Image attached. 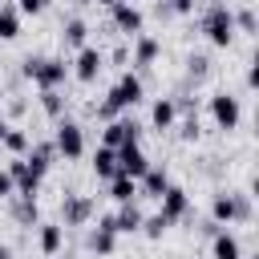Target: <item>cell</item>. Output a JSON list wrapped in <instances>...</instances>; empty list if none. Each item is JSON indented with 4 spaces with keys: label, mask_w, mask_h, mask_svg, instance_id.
<instances>
[{
    "label": "cell",
    "mask_w": 259,
    "mask_h": 259,
    "mask_svg": "<svg viewBox=\"0 0 259 259\" xmlns=\"http://www.w3.org/2000/svg\"><path fill=\"white\" fill-rule=\"evenodd\" d=\"M166 227H170V219H162V214H146L142 219V235H150V239H162Z\"/></svg>",
    "instance_id": "obj_29"
},
{
    "label": "cell",
    "mask_w": 259,
    "mask_h": 259,
    "mask_svg": "<svg viewBox=\"0 0 259 259\" xmlns=\"http://www.w3.org/2000/svg\"><path fill=\"white\" fill-rule=\"evenodd\" d=\"M142 210H138V202H121L117 206V214H109V223H113V231L117 235H134V231H142Z\"/></svg>",
    "instance_id": "obj_17"
},
{
    "label": "cell",
    "mask_w": 259,
    "mask_h": 259,
    "mask_svg": "<svg viewBox=\"0 0 259 259\" xmlns=\"http://www.w3.org/2000/svg\"><path fill=\"white\" fill-rule=\"evenodd\" d=\"M61 227H85L93 219V198L89 194H65L61 198Z\"/></svg>",
    "instance_id": "obj_10"
},
{
    "label": "cell",
    "mask_w": 259,
    "mask_h": 259,
    "mask_svg": "<svg viewBox=\"0 0 259 259\" xmlns=\"http://www.w3.org/2000/svg\"><path fill=\"white\" fill-rule=\"evenodd\" d=\"M0 101H4V85H0Z\"/></svg>",
    "instance_id": "obj_41"
},
{
    "label": "cell",
    "mask_w": 259,
    "mask_h": 259,
    "mask_svg": "<svg viewBox=\"0 0 259 259\" xmlns=\"http://www.w3.org/2000/svg\"><path fill=\"white\" fill-rule=\"evenodd\" d=\"M93 4H105V8H113V4H117V0H93Z\"/></svg>",
    "instance_id": "obj_39"
},
{
    "label": "cell",
    "mask_w": 259,
    "mask_h": 259,
    "mask_svg": "<svg viewBox=\"0 0 259 259\" xmlns=\"http://www.w3.org/2000/svg\"><path fill=\"white\" fill-rule=\"evenodd\" d=\"M210 223L214 227H235V223H251V194H214L210 202Z\"/></svg>",
    "instance_id": "obj_4"
},
{
    "label": "cell",
    "mask_w": 259,
    "mask_h": 259,
    "mask_svg": "<svg viewBox=\"0 0 259 259\" xmlns=\"http://www.w3.org/2000/svg\"><path fill=\"white\" fill-rule=\"evenodd\" d=\"M0 146H4L12 158H24V154H28V146H32V138H28L24 130H12V125H8V134H4V142H0Z\"/></svg>",
    "instance_id": "obj_26"
},
{
    "label": "cell",
    "mask_w": 259,
    "mask_h": 259,
    "mask_svg": "<svg viewBox=\"0 0 259 259\" xmlns=\"http://www.w3.org/2000/svg\"><path fill=\"white\" fill-rule=\"evenodd\" d=\"M24 162H28L36 174H49V166L57 162V146H53V142H36V146H28Z\"/></svg>",
    "instance_id": "obj_20"
},
{
    "label": "cell",
    "mask_w": 259,
    "mask_h": 259,
    "mask_svg": "<svg viewBox=\"0 0 259 259\" xmlns=\"http://www.w3.org/2000/svg\"><path fill=\"white\" fill-rule=\"evenodd\" d=\"M4 134H8V121H4V117H0V142H4Z\"/></svg>",
    "instance_id": "obj_37"
},
{
    "label": "cell",
    "mask_w": 259,
    "mask_h": 259,
    "mask_svg": "<svg viewBox=\"0 0 259 259\" xmlns=\"http://www.w3.org/2000/svg\"><path fill=\"white\" fill-rule=\"evenodd\" d=\"M113 154H117V174H130V178H142V174L154 166V162L142 154L138 142H134V146H121V150H113Z\"/></svg>",
    "instance_id": "obj_12"
},
{
    "label": "cell",
    "mask_w": 259,
    "mask_h": 259,
    "mask_svg": "<svg viewBox=\"0 0 259 259\" xmlns=\"http://www.w3.org/2000/svg\"><path fill=\"white\" fill-rule=\"evenodd\" d=\"M158 202H162V210H158V214H162V219H170V223H178V219H186V214H190V194H186L182 186H174V182L166 186V194H162Z\"/></svg>",
    "instance_id": "obj_13"
},
{
    "label": "cell",
    "mask_w": 259,
    "mask_h": 259,
    "mask_svg": "<svg viewBox=\"0 0 259 259\" xmlns=\"http://www.w3.org/2000/svg\"><path fill=\"white\" fill-rule=\"evenodd\" d=\"M0 259H12V251H8V247H4V243H0Z\"/></svg>",
    "instance_id": "obj_38"
},
{
    "label": "cell",
    "mask_w": 259,
    "mask_h": 259,
    "mask_svg": "<svg viewBox=\"0 0 259 259\" xmlns=\"http://www.w3.org/2000/svg\"><path fill=\"white\" fill-rule=\"evenodd\" d=\"M198 28H202V36H206L214 49H231V40H235V16H231V8H227L223 0H214V4L202 12Z\"/></svg>",
    "instance_id": "obj_2"
},
{
    "label": "cell",
    "mask_w": 259,
    "mask_h": 259,
    "mask_svg": "<svg viewBox=\"0 0 259 259\" xmlns=\"http://www.w3.org/2000/svg\"><path fill=\"white\" fill-rule=\"evenodd\" d=\"M194 4H198V0H166V4H162V12H178V16H190V12H194Z\"/></svg>",
    "instance_id": "obj_33"
},
{
    "label": "cell",
    "mask_w": 259,
    "mask_h": 259,
    "mask_svg": "<svg viewBox=\"0 0 259 259\" xmlns=\"http://www.w3.org/2000/svg\"><path fill=\"white\" fill-rule=\"evenodd\" d=\"M150 121H154V130H170V125L178 121V105H174V97H158L154 109H150Z\"/></svg>",
    "instance_id": "obj_22"
},
{
    "label": "cell",
    "mask_w": 259,
    "mask_h": 259,
    "mask_svg": "<svg viewBox=\"0 0 259 259\" xmlns=\"http://www.w3.org/2000/svg\"><path fill=\"white\" fill-rule=\"evenodd\" d=\"M109 12H113V28H117V32H125V36H138V32H142V24H146V20H142V8H138V4H130V0H117Z\"/></svg>",
    "instance_id": "obj_11"
},
{
    "label": "cell",
    "mask_w": 259,
    "mask_h": 259,
    "mask_svg": "<svg viewBox=\"0 0 259 259\" xmlns=\"http://www.w3.org/2000/svg\"><path fill=\"white\" fill-rule=\"evenodd\" d=\"M166 186H170L166 166H150V170L138 178V198H162V194H166Z\"/></svg>",
    "instance_id": "obj_14"
},
{
    "label": "cell",
    "mask_w": 259,
    "mask_h": 259,
    "mask_svg": "<svg viewBox=\"0 0 259 259\" xmlns=\"http://www.w3.org/2000/svg\"><path fill=\"white\" fill-rule=\"evenodd\" d=\"M49 8V0H16V12L20 16H40Z\"/></svg>",
    "instance_id": "obj_31"
},
{
    "label": "cell",
    "mask_w": 259,
    "mask_h": 259,
    "mask_svg": "<svg viewBox=\"0 0 259 259\" xmlns=\"http://www.w3.org/2000/svg\"><path fill=\"white\" fill-rule=\"evenodd\" d=\"M24 77L36 89H61L69 77V61L65 57H28L24 61Z\"/></svg>",
    "instance_id": "obj_3"
},
{
    "label": "cell",
    "mask_w": 259,
    "mask_h": 259,
    "mask_svg": "<svg viewBox=\"0 0 259 259\" xmlns=\"http://www.w3.org/2000/svg\"><path fill=\"white\" fill-rule=\"evenodd\" d=\"M12 214H16V223H24V227H32V223L40 219V206H36V198H20V202L12 206Z\"/></svg>",
    "instance_id": "obj_28"
},
{
    "label": "cell",
    "mask_w": 259,
    "mask_h": 259,
    "mask_svg": "<svg viewBox=\"0 0 259 259\" xmlns=\"http://www.w3.org/2000/svg\"><path fill=\"white\" fill-rule=\"evenodd\" d=\"M40 109H45L49 117L61 121V113H65V97H61V89H40Z\"/></svg>",
    "instance_id": "obj_27"
},
{
    "label": "cell",
    "mask_w": 259,
    "mask_h": 259,
    "mask_svg": "<svg viewBox=\"0 0 259 259\" xmlns=\"http://www.w3.org/2000/svg\"><path fill=\"white\" fill-rule=\"evenodd\" d=\"M101 65H105L101 49H93V45H81V49H77V57H73V65H69V73H73L81 85H89V81H97Z\"/></svg>",
    "instance_id": "obj_8"
},
{
    "label": "cell",
    "mask_w": 259,
    "mask_h": 259,
    "mask_svg": "<svg viewBox=\"0 0 259 259\" xmlns=\"http://www.w3.org/2000/svg\"><path fill=\"white\" fill-rule=\"evenodd\" d=\"M255 85H259V65L251 61V69H247V89H255Z\"/></svg>",
    "instance_id": "obj_36"
},
{
    "label": "cell",
    "mask_w": 259,
    "mask_h": 259,
    "mask_svg": "<svg viewBox=\"0 0 259 259\" xmlns=\"http://www.w3.org/2000/svg\"><path fill=\"white\" fill-rule=\"evenodd\" d=\"M40 231H36V243H40V251L49 255V259H57V251H61V243H65V227L61 223H36Z\"/></svg>",
    "instance_id": "obj_19"
},
{
    "label": "cell",
    "mask_w": 259,
    "mask_h": 259,
    "mask_svg": "<svg viewBox=\"0 0 259 259\" xmlns=\"http://www.w3.org/2000/svg\"><path fill=\"white\" fill-rule=\"evenodd\" d=\"M8 174H12V186H16V198H36V190H40V182H45V174H36L24 158H12L8 162Z\"/></svg>",
    "instance_id": "obj_9"
},
{
    "label": "cell",
    "mask_w": 259,
    "mask_h": 259,
    "mask_svg": "<svg viewBox=\"0 0 259 259\" xmlns=\"http://www.w3.org/2000/svg\"><path fill=\"white\" fill-rule=\"evenodd\" d=\"M247 259H259V255H247Z\"/></svg>",
    "instance_id": "obj_42"
},
{
    "label": "cell",
    "mask_w": 259,
    "mask_h": 259,
    "mask_svg": "<svg viewBox=\"0 0 259 259\" xmlns=\"http://www.w3.org/2000/svg\"><path fill=\"white\" fill-rule=\"evenodd\" d=\"M210 255H214V259H243V247H239V239H235L227 227H219V231L210 235Z\"/></svg>",
    "instance_id": "obj_18"
},
{
    "label": "cell",
    "mask_w": 259,
    "mask_h": 259,
    "mask_svg": "<svg viewBox=\"0 0 259 259\" xmlns=\"http://www.w3.org/2000/svg\"><path fill=\"white\" fill-rule=\"evenodd\" d=\"M0 198H16V186H12V174L0 170Z\"/></svg>",
    "instance_id": "obj_35"
},
{
    "label": "cell",
    "mask_w": 259,
    "mask_h": 259,
    "mask_svg": "<svg viewBox=\"0 0 259 259\" xmlns=\"http://www.w3.org/2000/svg\"><path fill=\"white\" fill-rule=\"evenodd\" d=\"M109 198L121 206V202H138V178L130 174H113L109 178Z\"/></svg>",
    "instance_id": "obj_21"
},
{
    "label": "cell",
    "mask_w": 259,
    "mask_h": 259,
    "mask_svg": "<svg viewBox=\"0 0 259 259\" xmlns=\"http://www.w3.org/2000/svg\"><path fill=\"white\" fill-rule=\"evenodd\" d=\"M178 134H182V142H194V138H198V113H190V117H182V125H178Z\"/></svg>",
    "instance_id": "obj_32"
},
{
    "label": "cell",
    "mask_w": 259,
    "mask_h": 259,
    "mask_svg": "<svg viewBox=\"0 0 259 259\" xmlns=\"http://www.w3.org/2000/svg\"><path fill=\"white\" fill-rule=\"evenodd\" d=\"M158 57H162V40L150 36V32H138V36H134V65L146 69V65H154Z\"/></svg>",
    "instance_id": "obj_16"
},
{
    "label": "cell",
    "mask_w": 259,
    "mask_h": 259,
    "mask_svg": "<svg viewBox=\"0 0 259 259\" xmlns=\"http://www.w3.org/2000/svg\"><path fill=\"white\" fill-rule=\"evenodd\" d=\"M93 174H97L101 182H109V178L117 174V154H113L109 146H97V150H93Z\"/></svg>",
    "instance_id": "obj_24"
},
{
    "label": "cell",
    "mask_w": 259,
    "mask_h": 259,
    "mask_svg": "<svg viewBox=\"0 0 259 259\" xmlns=\"http://www.w3.org/2000/svg\"><path fill=\"white\" fill-rule=\"evenodd\" d=\"M53 146H57V158L77 162V158L85 154V130H81L77 121L61 117V121H57V134H53Z\"/></svg>",
    "instance_id": "obj_5"
},
{
    "label": "cell",
    "mask_w": 259,
    "mask_h": 259,
    "mask_svg": "<svg viewBox=\"0 0 259 259\" xmlns=\"http://www.w3.org/2000/svg\"><path fill=\"white\" fill-rule=\"evenodd\" d=\"M142 93H146L142 77H138V73H121V77H117V85H113V89L105 93V101L97 105V117H105V121H109V117H117L121 109H134V105L142 101Z\"/></svg>",
    "instance_id": "obj_1"
},
{
    "label": "cell",
    "mask_w": 259,
    "mask_h": 259,
    "mask_svg": "<svg viewBox=\"0 0 259 259\" xmlns=\"http://www.w3.org/2000/svg\"><path fill=\"white\" fill-rule=\"evenodd\" d=\"M138 121L134 117H109L105 121V130H101V146H109V150H121V146H134L138 142Z\"/></svg>",
    "instance_id": "obj_7"
},
{
    "label": "cell",
    "mask_w": 259,
    "mask_h": 259,
    "mask_svg": "<svg viewBox=\"0 0 259 259\" xmlns=\"http://www.w3.org/2000/svg\"><path fill=\"white\" fill-rule=\"evenodd\" d=\"M89 251H93V255H113V251H117V231H113L109 214L93 227V235H89Z\"/></svg>",
    "instance_id": "obj_15"
},
{
    "label": "cell",
    "mask_w": 259,
    "mask_h": 259,
    "mask_svg": "<svg viewBox=\"0 0 259 259\" xmlns=\"http://www.w3.org/2000/svg\"><path fill=\"white\" fill-rule=\"evenodd\" d=\"M77 4H93V0H77Z\"/></svg>",
    "instance_id": "obj_40"
},
{
    "label": "cell",
    "mask_w": 259,
    "mask_h": 259,
    "mask_svg": "<svg viewBox=\"0 0 259 259\" xmlns=\"http://www.w3.org/2000/svg\"><path fill=\"white\" fill-rule=\"evenodd\" d=\"M61 36H65L69 49H81V45H89V24H85L81 16H69V20L61 24Z\"/></svg>",
    "instance_id": "obj_23"
},
{
    "label": "cell",
    "mask_w": 259,
    "mask_h": 259,
    "mask_svg": "<svg viewBox=\"0 0 259 259\" xmlns=\"http://www.w3.org/2000/svg\"><path fill=\"white\" fill-rule=\"evenodd\" d=\"M210 117H214L219 130L231 134V130L243 121V105H239V97H231L227 89H223V93H210Z\"/></svg>",
    "instance_id": "obj_6"
},
{
    "label": "cell",
    "mask_w": 259,
    "mask_h": 259,
    "mask_svg": "<svg viewBox=\"0 0 259 259\" xmlns=\"http://www.w3.org/2000/svg\"><path fill=\"white\" fill-rule=\"evenodd\" d=\"M20 36V12L16 4H0V40H16Z\"/></svg>",
    "instance_id": "obj_25"
},
{
    "label": "cell",
    "mask_w": 259,
    "mask_h": 259,
    "mask_svg": "<svg viewBox=\"0 0 259 259\" xmlns=\"http://www.w3.org/2000/svg\"><path fill=\"white\" fill-rule=\"evenodd\" d=\"M206 65H210V61H206L202 53H190V57H186V69H190V77H202V73H206Z\"/></svg>",
    "instance_id": "obj_34"
},
{
    "label": "cell",
    "mask_w": 259,
    "mask_h": 259,
    "mask_svg": "<svg viewBox=\"0 0 259 259\" xmlns=\"http://www.w3.org/2000/svg\"><path fill=\"white\" fill-rule=\"evenodd\" d=\"M231 16H235V32H255V12L251 8H239Z\"/></svg>",
    "instance_id": "obj_30"
}]
</instances>
